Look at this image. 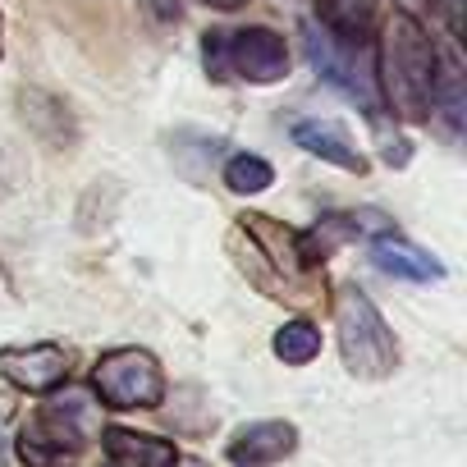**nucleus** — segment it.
Wrapping results in <instances>:
<instances>
[{
    "mask_svg": "<svg viewBox=\"0 0 467 467\" xmlns=\"http://www.w3.org/2000/svg\"><path fill=\"white\" fill-rule=\"evenodd\" d=\"M435 69L440 51L426 37V28L408 15L394 10L380 24V47H376V97L399 124H426L431 119V92H435Z\"/></svg>",
    "mask_w": 467,
    "mask_h": 467,
    "instance_id": "f257e3e1",
    "label": "nucleus"
},
{
    "mask_svg": "<svg viewBox=\"0 0 467 467\" xmlns=\"http://www.w3.org/2000/svg\"><path fill=\"white\" fill-rule=\"evenodd\" d=\"M229 253L239 257L244 275L266 294V298H289V303H312L321 298L317 271L298 253V229H285L280 220L262 211H244L239 224L229 229Z\"/></svg>",
    "mask_w": 467,
    "mask_h": 467,
    "instance_id": "f03ea898",
    "label": "nucleus"
},
{
    "mask_svg": "<svg viewBox=\"0 0 467 467\" xmlns=\"http://www.w3.org/2000/svg\"><path fill=\"white\" fill-rule=\"evenodd\" d=\"M330 317H335V339H339V358H344L348 376L353 380H389L399 367V344H394V330L385 326L380 307L371 303V294L358 285H339L330 298Z\"/></svg>",
    "mask_w": 467,
    "mask_h": 467,
    "instance_id": "7ed1b4c3",
    "label": "nucleus"
},
{
    "mask_svg": "<svg viewBox=\"0 0 467 467\" xmlns=\"http://www.w3.org/2000/svg\"><path fill=\"white\" fill-rule=\"evenodd\" d=\"M202 60L215 83H280L289 78V47L275 28H211L202 33Z\"/></svg>",
    "mask_w": 467,
    "mask_h": 467,
    "instance_id": "20e7f679",
    "label": "nucleus"
},
{
    "mask_svg": "<svg viewBox=\"0 0 467 467\" xmlns=\"http://www.w3.org/2000/svg\"><path fill=\"white\" fill-rule=\"evenodd\" d=\"M92 394L115 412H151L165 403V371L147 348H110L92 367Z\"/></svg>",
    "mask_w": 467,
    "mask_h": 467,
    "instance_id": "39448f33",
    "label": "nucleus"
},
{
    "mask_svg": "<svg viewBox=\"0 0 467 467\" xmlns=\"http://www.w3.org/2000/svg\"><path fill=\"white\" fill-rule=\"evenodd\" d=\"M303 47H307V60L321 69V78H326L330 88H339L348 101H358L367 119L380 115L376 83H371V74L362 69V47H344V42H335L330 33H321L317 24H303Z\"/></svg>",
    "mask_w": 467,
    "mask_h": 467,
    "instance_id": "423d86ee",
    "label": "nucleus"
},
{
    "mask_svg": "<svg viewBox=\"0 0 467 467\" xmlns=\"http://www.w3.org/2000/svg\"><path fill=\"white\" fill-rule=\"evenodd\" d=\"M0 376L24 394H56L69 380V353L60 344H10L0 348Z\"/></svg>",
    "mask_w": 467,
    "mask_h": 467,
    "instance_id": "0eeeda50",
    "label": "nucleus"
},
{
    "mask_svg": "<svg viewBox=\"0 0 467 467\" xmlns=\"http://www.w3.org/2000/svg\"><path fill=\"white\" fill-rule=\"evenodd\" d=\"M294 449H298V426L266 417V421H248L229 440V462L234 467H271V462L289 458Z\"/></svg>",
    "mask_w": 467,
    "mask_h": 467,
    "instance_id": "6e6552de",
    "label": "nucleus"
},
{
    "mask_svg": "<svg viewBox=\"0 0 467 467\" xmlns=\"http://www.w3.org/2000/svg\"><path fill=\"white\" fill-rule=\"evenodd\" d=\"M92 399L83 394V389H65V394H56L42 412H37V421H33V431H42L47 440H56V444H65V449H83L88 440H92Z\"/></svg>",
    "mask_w": 467,
    "mask_h": 467,
    "instance_id": "1a4fd4ad",
    "label": "nucleus"
},
{
    "mask_svg": "<svg viewBox=\"0 0 467 467\" xmlns=\"http://www.w3.org/2000/svg\"><path fill=\"white\" fill-rule=\"evenodd\" d=\"M371 262H376V271H385V275H394V280H412V285L444 280V266H440L426 248L408 244L403 234H394V229H385L380 239L371 244Z\"/></svg>",
    "mask_w": 467,
    "mask_h": 467,
    "instance_id": "9d476101",
    "label": "nucleus"
},
{
    "mask_svg": "<svg viewBox=\"0 0 467 467\" xmlns=\"http://www.w3.org/2000/svg\"><path fill=\"white\" fill-rule=\"evenodd\" d=\"M289 133H294V142H298L307 156L330 161V165H339V170H348V174H367V156L353 147V138H348L339 124H326V119H294Z\"/></svg>",
    "mask_w": 467,
    "mask_h": 467,
    "instance_id": "9b49d317",
    "label": "nucleus"
},
{
    "mask_svg": "<svg viewBox=\"0 0 467 467\" xmlns=\"http://www.w3.org/2000/svg\"><path fill=\"white\" fill-rule=\"evenodd\" d=\"M101 449L110 453L115 467H179V449L161 435H142V431H124V426H106L101 431Z\"/></svg>",
    "mask_w": 467,
    "mask_h": 467,
    "instance_id": "f8f14e48",
    "label": "nucleus"
},
{
    "mask_svg": "<svg viewBox=\"0 0 467 467\" xmlns=\"http://www.w3.org/2000/svg\"><path fill=\"white\" fill-rule=\"evenodd\" d=\"M376 5L380 0H317V19L335 42L367 47V37L376 28Z\"/></svg>",
    "mask_w": 467,
    "mask_h": 467,
    "instance_id": "ddd939ff",
    "label": "nucleus"
},
{
    "mask_svg": "<svg viewBox=\"0 0 467 467\" xmlns=\"http://www.w3.org/2000/svg\"><path fill=\"white\" fill-rule=\"evenodd\" d=\"M358 234H362V220H358V215H339V211H330V215H321L312 229L298 234V253H303V262L317 271V266H326L348 239H358Z\"/></svg>",
    "mask_w": 467,
    "mask_h": 467,
    "instance_id": "4468645a",
    "label": "nucleus"
},
{
    "mask_svg": "<svg viewBox=\"0 0 467 467\" xmlns=\"http://www.w3.org/2000/svg\"><path fill=\"white\" fill-rule=\"evenodd\" d=\"M462 69L453 56H440V69H435V92H431V119H444L449 133H462Z\"/></svg>",
    "mask_w": 467,
    "mask_h": 467,
    "instance_id": "2eb2a0df",
    "label": "nucleus"
},
{
    "mask_svg": "<svg viewBox=\"0 0 467 467\" xmlns=\"http://www.w3.org/2000/svg\"><path fill=\"white\" fill-rule=\"evenodd\" d=\"M271 348H275V358L285 362V367H307V362H317L321 358V326H312V321H285L280 330H275V339H271Z\"/></svg>",
    "mask_w": 467,
    "mask_h": 467,
    "instance_id": "dca6fc26",
    "label": "nucleus"
},
{
    "mask_svg": "<svg viewBox=\"0 0 467 467\" xmlns=\"http://www.w3.org/2000/svg\"><path fill=\"white\" fill-rule=\"evenodd\" d=\"M271 183H275V170H271V161H262V156L239 151V156L224 161V188H229V192L253 197V192H266Z\"/></svg>",
    "mask_w": 467,
    "mask_h": 467,
    "instance_id": "f3484780",
    "label": "nucleus"
},
{
    "mask_svg": "<svg viewBox=\"0 0 467 467\" xmlns=\"http://www.w3.org/2000/svg\"><path fill=\"white\" fill-rule=\"evenodd\" d=\"M19 462H24V467H74L78 453L65 449V444H56V440H47L42 431L28 426V431L19 435Z\"/></svg>",
    "mask_w": 467,
    "mask_h": 467,
    "instance_id": "a211bd4d",
    "label": "nucleus"
},
{
    "mask_svg": "<svg viewBox=\"0 0 467 467\" xmlns=\"http://www.w3.org/2000/svg\"><path fill=\"white\" fill-rule=\"evenodd\" d=\"M440 10H444V19H449V33L462 37V0H440Z\"/></svg>",
    "mask_w": 467,
    "mask_h": 467,
    "instance_id": "6ab92c4d",
    "label": "nucleus"
},
{
    "mask_svg": "<svg viewBox=\"0 0 467 467\" xmlns=\"http://www.w3.org/2000/svg\"><path fill=\"white\" fill-rule=\"evenodd\" d=\"M202 5H211V10H244L248 0H202Z\"/></svg>",
    "mask_w": 467,
    "mask_h": 467,
    "instance_id": "aec40b11",
    "label": "nucleus"
},
{
    "mask_svg": "<svg viewBox=\"0 0 467 467\" xmlns=\"http://www.w3.org/2000/svg\"><path fill=\"white\" fill-rule=\"evenodd\" d=\"M110 467H115V462H110Z\"/></svg>",
    "mask_w": 467,
    "mask_h": 467,
    "instance_id": "412c9836",
    "label": "nucleus"
}]
</instances>
